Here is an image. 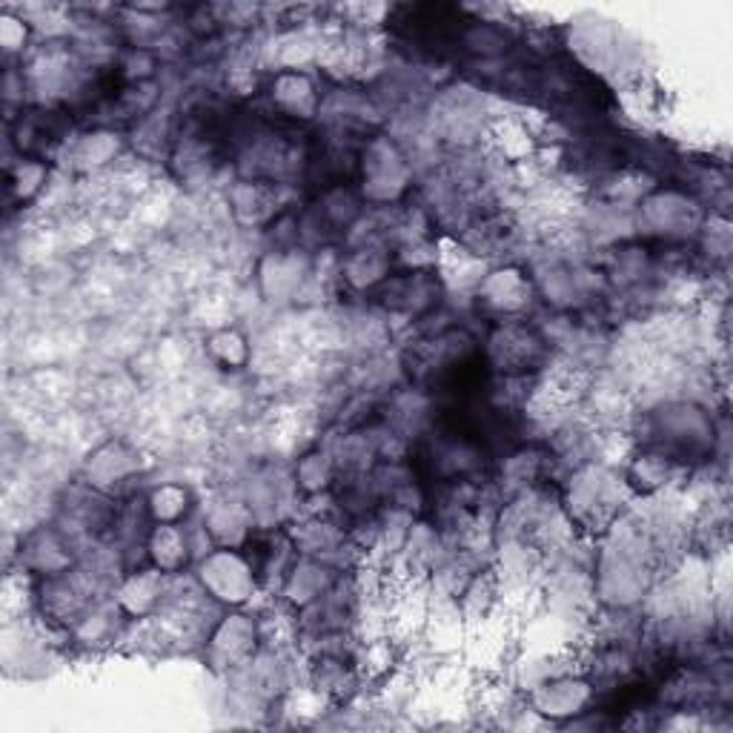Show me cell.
<instances>
[{
	"label": "cell",
	"instance_id": "obj_1",
	"mask_svg": "<svg viewBox=\"0 0 733 733\" xmlns=\"http://www.w3.org/2000/svg\"><path fill=\"white\" fill-rule=\"evenodd\" d=\"M201 579H204V587L215 593V599L232 602V605H241V602L250 599V593L255 587L250 568L232 553L210 556L204 561V568H201Z\"/></svg>",
	"mask_w": 733,
	"mask_h": 733
},
{
	"label": "cell",
	"instance_id": "obj_2",
	"mask_svg": "<svg viewBox=\"0 0 733 733\" xmlns=\"http://www.w3.org/2000/svg\"><path fill=\"white\" fill-rule=\"evenodd\" d=\"M539 713L547 717H568V713H579L584 702H587V685L584 682H570V679H556L547 682L533 694Z\"/></svg>",
	"mask_w": 733,
	"mask_h": 733
},
{
	"label": "cell",
	"instance_id": "obj_3",
	"mask_svg": "<svg viewBox=\"0 0 733 733\" xmlns=\"http://www.w3.org/2000/svg\"><path fill=\"white\" fill-rule=\"evenodd\" d=\"M152 559L161 568V573H173L187 561V542H184L181 530H175L173 525H161L152 533L150 542Z\"/></svg>",
	"mask_w": 733,
	"mask_h": 733
},
{
	"label": "cell",
	"instance_id": "obj_4",
	"mask_svg": "<svg viewBox=\"0 0 733 733\" xmlns=\"http://www.w3.org/2000/svg\"><path fill=\"white\" fill-rule=\"evenodd\" d=\"M184 502H187V493H184L181 488H173V484H169V488H161L159 493L152 496L150 510L155 513V519L173 521L178 519L184 513V507H187Z\"/></svg>",
	"mask_w": 733,
	"mask_h": 733
}]
</instances>
